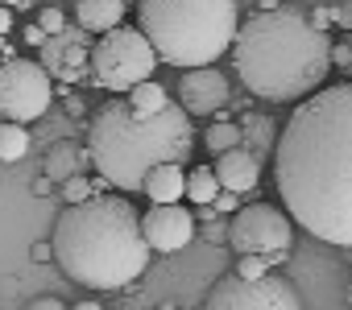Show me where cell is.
Returning a JSON list of instances; mask_svg holds the SVG:
<instances>
[{"instance_id":"6da1fadb","label":"cell","mask_w":352,"mask_h":310,"mask_svg":"<svg viewBox=\"0 0 352 310\" xmlns=\"http://www.w3.org/2000/svg\"><path fill=\"white\" fill-rule=\"evenodd\" d=\"M274 178L298 228L352 248V83L294 104L274 149Z\"/></svg>"},{"instance_id":"7a4b0ae2","label":"cell","mask_w":352,"mask_h":310,"mask_svg":"<svg viewBox=\"0 0 352 310\" xmlns=\"http://www.w3.org/2000/svg\"><path fill=\"white\" fill-rule=\"evenodd\" d=\"M331 38L311 25L307 13L274 9L241 21L232 42V67L249 95L270 104H302L323 91L331 75Z\"/></svg>"},{"instance_id":"3957f363","label":"cell","mask_w":352,"mask_h":310,"mask_svg":"<svg viewBox=\"0 0 352 310\" xmlns=\"http://www.w3.org/2000/svg\"><path fill=\"white\" fill-rule=\"evenodd\" d=\"M54 261L87 289H124L149 265V240L137 207L124 195H91L67 203L54 224Z\"/></svg>"},{"instance_id":"277c9868","label":"cell","mask_w":352,"mask_h":310,"mask_svg":"<svg viewBox=\"0 0 352 310\" xmlns=\"http://www.w3.org/2000/svg\"><path fill=\"white\" fill-rule=\"evenodd\" d=\"M191 112H183V104H170L145 120L129 108L124 95H116L100 104L87 124V153L96 174L124 195L145 191V178L157 166H183L191 158Z\"/></svg>"},{"instance_id":"5b68a950","label":"cell","mask_w":352,"mask_h":310,"mask_svg":"<svg viewBox=\"0 0 352 310\" xmlns=\"http://www.w3.org/2000/svg\"><path fill=\"white\" fill-rule=\"evenodd\" d=\"M137 29L157 50V62L179 71L212 67L241 34L236 0H137Z\"/></svg>"},{"instance_id":"8992f818","label":"cell","mask_w":352,"mask_h":310,"mask_svg":"<svg viewBox=\"0 0 352 310\" xmlns=\"http://www.w3.org/2000/svg\"><path fill=\"white\" fill-rule=\"evenodd\" d=\"M153 67H157V50L133 25H120V29L104 34L91 50V83L104 87V91L129 95L137 83H145L153 75Z\"/></svg>"},{"instance_id":"52a82bcc","label":"cell","mask_w":352,"mask_h":310,"mask_svg":"<svg viewBox=\"0 0 352 310\" xmlns=\"http://www.w3.org/2000/svg\"><path fill=\"white\" fill-rule=\"evenodd\" d=\"M54 87L50 71L34 58H5L0 62V116L13 124H34L50 112Z\"/></svg>"},{"instance_id":"ba28073f","label":"cell","mask_w":352,"mask_h":310,"mask_svg":"<svg viewBox=\"0 0 352 310\" xmlns=\"http://www.w3.org/2000/svg\"><path fill=\"white\" fill-rule=\"evenodd\" d=\"M228 244L249 257H270L274 265H282L290 257V244H294V219L270 203H257V207H241L228 224Z\"/></svg>"},{"instance_id":"9c48e42d","label":"cell","mask_w":352,"mask_h":310,"mask_svg":"<svg viewBox=\"0 0 352 310\" xmlns=\"http://www.w3.org/2000/svg\"><path fill=\"white\" fill-rule=\"evenodd\" d=\"M204 310H302L298 289L286 277H241V273H224L208 298Z\"/></svg>"},{"instance_id":"30bf717a","label":"cell","mask_w":352,"mask_h":310,"mask_svg":"<svg viewBox=\"0 0 352 310\" xmlns=\"http://www.w3.org/2000/svg\"><path fill=\"white\" fill-rule=\"evenodd\" d=\"M141 228H145L149 248L162 252V257L183 252V248L199 236V224H195L191 207H183V203H153V207L141 215Z\"/></svg>"},{"instance_id":"8fae6325","label":"cell","mask_w":352,"mask_h":310,"mask_svg":"<svg viewBox=\"0 0 352 310\" xmlns=\"http://www.w3.org/2000/svg\"><path fill=\"white\" fill-rule=\"evenodd\" d=\"M91 50L87 46V29L75 25V29H63L54 34L46 46H42V67L50 71V79H67V83H83L91 75ZM91 83V79H87Z\"/></svg>"},{"instance_id":"7c38bea8","label":"cell","mask_w":352,"mask_h":310,"mask_svg":"<svg viewBox=\"0 0 352 310\" xmlns=\"http://www.w3.org/2000/svg\"><path fill=\"white\" fill-rule=\"evenodd\" d=\"M179 104L183 112L195 116H220V108L228 104V79L216 67H199V71H183L179 79Z\"/></svg>"},{"instance_id":"4fadbf2b","label":"cell","mask_w":352,"mask_h":310,"mask_svg":"<svg viewBox=\"0 0 352 310\" xmlns=\"http://www.w3.org/2000/svg\"><path fill=\"white\" fill-rule=\"evenodd\" d=\"M212 170H216V178H220V187H224V191L245 195V191H253V187H257V178H261V158L241 145V149L220 153Z\"/></svg>"},{"instance_id":"5bb4252c","label":"cell","mask_w":352,"mask_h":310,"mask_svg":"<svg viewBox=\"0 0 352 310\" xmlns=\"http://www.w3.org/2000/svg\"><path fill=\"white\" fill-rule=\"evenodd\" d=\"M91 162V153H87V145H75V141H58V145H50V153H46V162H42V170H46V178L58 187H67L71 178H83V166Z\"/></svg>"},{"instance_id":"9a60e30c","label":"cell","mask_w":352,"mask_h":310,"mask_svg":"<svg viewBox=\"0 0 352 310\" xmlns=\"http://www.w3.org/2000/svg\"><path fill=\"white\" fill-rule=\"evenodd\" d=\"M75 21L87 34H112L124 25V0H75Z\"/></svg>"},{"instance_id":"2e32d148","label":"cell","mask_w":352,"mask_h":310,"mask_svg":"<svg viewBox=\"0 0 352 310\" xmlns=\"http://www.w3.org/2000/svg\"><path fill=\"white\" fill-rule=\"evenodd\" d=\"M145 195H149V203H179L187 195V170L183 166H157L145 178Z\"/></svg>"},{"instance_id":"e0dca14e","label":"cell","mask_w":352,"mask_h":310,"mask_svg":"<svg viewBox=\"0 0 352 310\" xmlns=\"http://www.w3.org/2000/svg\"><path fill=\"white\" fill-rule=\"evenodd\" d=\"M241 128H245V149L257 153L261 162H265L270 149H278V132H274V120H270V116L249 112V116H241Z\"/></svg>"},{"instance_id":"ac0fdd59","label":"cell","mask_w":352,"mask_h":310,"mask_svg":"<svg viewBox=\"0 0 352 310\" xmlns=\"http://www.w3.org/2000/svg\"><path fill=\"white\" fill-rule=\"evenodd\" d=\"M124 99H129V108H133L137 116H145V120L170 108V95H166V87H162V83H153V79L137 83V87H133V91H129Z\"/></svg>"},{"instance_id":"d6986e66","label":"cell","mask_w":352,"mask_h":310,"mask_svg":"<svg viewBox=\"0 0 352 310\" xmlns=\"http://www.w3.org/2000/svg\"><path fill=\"white\" fill-rule=\"evenodd\" d=\"M245 145V128H241V120L232 124V120H216L208 132H204V149H212L216 158L220 153H228V149H241Z\"/></svg>"},{"instance_id":"ffe728a7","label":"cell","mask_w":352,"mask_h":310,"mask_svg":"<svg viewBox=\"0 0 352 310\" xmlns=\"http://www.w3.org/2000/svg\"><path fill=\"white\" fill-rule=\"evenodd\" d=\"M220 191H224V187H220V178H216V170H212V166H195V170L187 174V195H191V203L212 207Z\"/></svg>"},{"instance_id":"44dd1931","label":"cell","mask_w":352,"mask_h":310,"mask_svg":"<svg viewBox=\"0 0 352 310\" xmlns=\"http://www.w3.org/2000/svg\"><path fill=\"white\" fill-rule=\"evenodd\" d=\"M25 153H30V128L5 120L0 124V162H21Z\"/></svg>"},{"instance_id":"7402d4cb","label":"cell","mask_w":352,"mask_h":310,"mask_svg":"<svg viewBox=\"0 0 352 310\" xmlns=\"http://www.w3.org/2000/svg\"><path fill=\"white\" fill-rule=\"evenodd\" d=\"M96 182H100V178H71V182L63 187V199H67V203H87V199L96 195Z\"/></svg>"},{"instance_id":"603a6c76","label":"cell","mask_w":352,"mask_h":310,"mask_svg":"<svg viewBox=\"0 0 352 310\" xmlns=\"http://www.w3.org/2000/svg\"><path fill=\"white\" fill-rule=\"evenodd\" d=\"M270 265H274L270 257L249 252V257H241V261H236V269H232V273H241V277H265V273H270Z\"/></svg>"},{"instance_id":"cb8c5ba5","label":"cell","mask_w":352,"mask_h":310,"mask_svg":"<svg viewBox=\"0 0 352 310\" xmlns=\"http://www.w3.org/2000/svg\"><path fill=\"white\" fill-rule=\"evenodd\" d=\"M38 25L54 38V34H63V29H67V17H63L58 9H50V5H46V9H38Z\"/></svg>"},{"instance_id":"d4e9b609","label":"cell","mask_w":352,"mask_h":310,"mask_svg":"<svg viewBox=\"0 0 352 310\" xmlns=\"http://www.w3.org/2000/svg\"><path fill=\"white\" fill-rule=\"evenodd\" d=\"M331 62H336V67H344V71H352V34H348L344 42H336V46H331Z\"/></svg>"},{"instance_id":"484cf974","label":"cell","mask_w":352,"mask_h":310,"mask_svg":"<svg viewBox=\"0 0 352 310\" xmlns=\"http://www.w3.org/2000/svg\"><path fill=\"white\" fill-rule=\"evenodd\" d=\"M331 13H336V25H340L344 34H352V0H340V5H331Z\"/></svg>"},{"instance_id":"4316f807","label":"cell","mask_w":352,"mask_h":310,"mask_svg":"<svg viewBox=\"0 0 352 310\" xmlns=\"http://www.w3.org/2000/svg\"><path fill=\"white\" fill-rule=\"evenodd\" d=\"M212 211H216V215H220V211H241V195L220 191V195H216V203H212Z\"/></svg>"},{"instance_id":"83f0119b","label":"cell","mask_w":352,"mask_h":310,"mask_svg":"<svg viewBox=\"0 0 352 310\" xmlns=\"http://www.w3.org/2000/svg\"><path fill=\"white\" fill-rule=\"evenodd\" d=\"M311 25H315V29H323V34H327V29H331V25H336V13H331V9H323V5H319V9H311Z\"/></svg>"},{"instance_id":"f1b7e54d","label":"cell","mask_w":352,"mask_h":310,"mask_svg":"<svg viewBox=\"0 0 352 310\" xmlns=\"http://www.w3.org/2000/svg\"><path fill=\"white\" fill-rule=\"evenodd\" d=\"M25 310H71V306H67L63 298H50V294H46V298H34Z\"/></svg>"},{"instance_id":"f546056e","label":"cell","mask_w":352,"mask_h":310,"mask_svg":"<svg viewBox=\"0 0 352 310\" xmlns=\"http://www.w3.org/2000/svg\"><path fill=\"white\" fill-rule=\"evenodd\" d=\"M25 42H30V46H38V50H42V46H46V42H50V34H46V29H42V25H38V21H34V25H25Z\"/></svg>"},{"instance_id":"4dcf8cb0","label":"cell","mask_w":352,"mask_h":310,"mask_svg":"<svg viewBox=\"0 0 352 310\" xmlns=\"http://www.w3.org/2000/svg\"><path fill=\"white\" fill-rule=\"evenodd\" d=\"M9 29H13V9L5 5V0H0V38H5Z\"/></svg>"},{"instance_id":"1f68e13d","label":"cell","mask_w":352,"mask_h":310,"mask_svg":"<svg viewBox=\"0 0 352 310\" xmlns=\"http://www.w3.org/2000/svg\"><path fill=\"white\" fill-rule=\"evenodd\" d=\"M34 261H54V240H46V244H34Z\"/></svg>"},{"instance_id":"d6a6232c","label":"cell","mask_w":352,"mask_h":310,"mask_svg":"<svg viewBox=\"0 0 352 310\" xmlns=\"http://www.w3.org/2000/svg\"><path fill=\"white\" fill-rule=\"evenodd\" d=\"M274 9H282V0H257V13H274Z\"/></svg>"},{"instance_id":"836d02e7","label":"cell","mask_w":352,"mask_h":310,"mask_svg":"<svg viewBox=\"0 0 352 310\" xmlns=\"http://www.w3.org/2000/svg\"><path fill=\"white\" fill-rule=\"evenodd\" d=\"M71 310H104V306H100V302H91V298H83V302H75Z\"/></svg>"},{"instance_id":"e575fe53","label":"cell","mask_w":352,"mask_h":310,"mask_svg":"<svg viewBox=\"0 0 352 310\" xmlns=\"http://www.w3.org/2000/svg\"><path fill=\"white\" fill-rule=\"evenodd\" d=\"M50 187H54V182H50L46 174H42V182H34V191H38V195H50Z\"/></svg>"},{"instance_id":"d590c367","label":"cell","mask_w":352,"mask_h":310,"mask_svg":"<svg viewBox=\"0 0 352 310\" xmlns=\"http://www.w3.org/2000/svg\"><path fill=\"white\" fill-rule=\"evenodd\" d=\"M157 310H183V306H174V302H166V306H157Z\"/></svg>"},{"instance_id":"8d00e7d4","label":"cell","mask_w":352,"mask_h":310,"mask_svg":"<svg viewBox=\"0 0 352 310\" xmlns=\"http://www.w3.org/2000/svg\"><path fill=\"white\" fill-rule=\"evenodd\" d=\"M348 306H352V277H348Z\"/></svg>"}]
</instances>
